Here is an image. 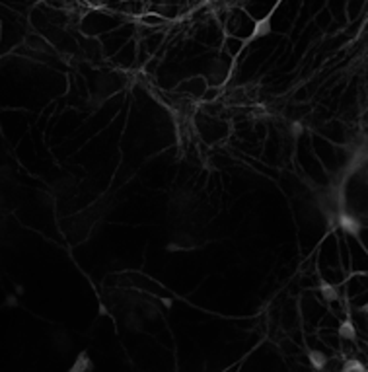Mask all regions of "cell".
I'll use <instances>...</instances> for the list:
<instances>
[{
	"instance_id": "cell-5",
	"label": "cell",
	"mask_w": 368,
	"mask_h": 372,
	"mask_svg": "<svg viewBox=\"0 0 368 372\" xmlns=\"http://www.w3.org/2000/svg\"><path fill=\"white\" fill-rule=\"evenodd\" d=\"M308 363H310L316 371H325V367H327V363H329V357H325L322 351L310 349L308 351Z\"/></svg>"
},
{
	"instance_id": "cell-1",
	"label": "cell",
	"mask_w": 368,
	"mask_h": 372,
	"mask_svg": "<svg viewBox=\"0 0 368 372\" xmlns=\"http://www.w3.org/2000/svg\"><path fill=\"white\" fill-rule=\"evenodd\" d=\"M273 16H275V12L267 14L265 18H261V20H257V22L253 23L252 35H250V39H248V41H244V47L250 45V43H253V41H257V39H261V37H265V35H269V33L273 31V25H271Z\"/></svg>"
},
{
	"instance_id": "cell-2",
	"label": "cell",
	"mask_w": 368,
	"mask_h": 372,
	"mask_svg": "<svg viewBox=\"0 0 368 372\" xmlns=\"http://www.w3.org/2000/svg\"><path fill=\"white\" fill-rule=\"evenodd\" d=\"M337 224L339 228L347 234H353V236H359L361 234V222L357 216H351L347 212H337Z\"/></svg>"
},
{
	"instance_id": "cell-4",
	"label": "cell",
	"mask_w": 368,
	"mask_h": 372,
	"mask_svg": "<svg viewBox=\"0 0 368 372\" xmlns=\"http://www.w3.org/2000/svg\"><path fill=\"white\" fill-rule=\"evenodd\" d=\"M320 292H322V298L327 304L339 302V290L325 279H320Z\"/></svg>"
},
{
	"instance_id": "cell-6",
	"label": "cell",
	"mask_w": 368,
	"mask_h": 372,
	"mask_svg": "<svg viewBox=\"0 0 368 372\" xmlns=\"http://www.w3.org/2000/svg\"><path fill=\"white\" fill-rule=\"evenodd\" d=\"M359 312H363V314H368V302H367V304H363V306L359 308Z\"/></svg>"
},
{
	"instance_id": "cell-3",
	"label": "cell",
	"mask_w": 368,
	"mask_h": 372,
	"mask_svg": "<svg viewBox=\"0 0 368 372\" xmlns=\"http://www.w3.org/2000/svg\"><path fill=\"white\" fill-rule=\"evenodd\" d=\"M337 337L345 339V341H355L357 339V327H355L351 318H347V320H343L339 324V327H337Z\"/></svg>"
}]
</instances>
